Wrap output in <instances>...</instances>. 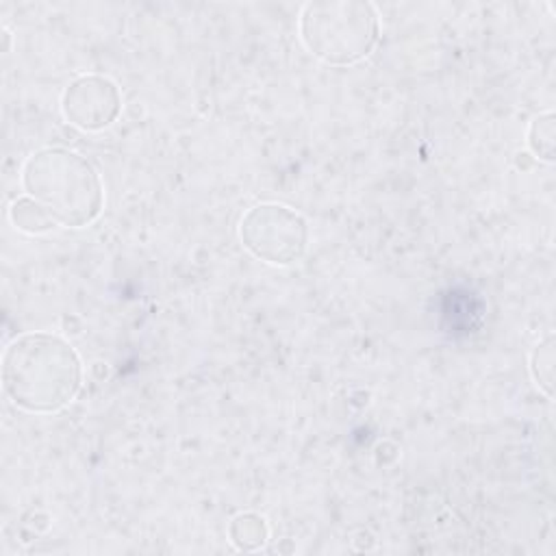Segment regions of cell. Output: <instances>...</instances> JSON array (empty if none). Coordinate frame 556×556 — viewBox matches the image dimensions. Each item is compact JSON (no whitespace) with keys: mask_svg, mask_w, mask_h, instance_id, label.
I'll return each instance as SVG.
<instances>
[{"mask_svg":"<svg viewBox=\"0 0 556 556\" xmlns=\"http://www.w3.org/2000/svg\"><path fill=\"white\" fill-rule=\"evenodd\" d=\"M80 384V356L56 334H20L2 354V389L22 410L56 413L76 397Z\"/></svg>","mask_w":556,"mask_h":556,"instance_id":"cell-1","label":"cell"},{"mask_svg":"<svg viewBox=\"0 0 556 556\" xmlns=\"http://www.w3.org/2000/svg\"><path fill=\"white\" fill-rule=\"evenodd\" d=\"M63 117L80 130H102L111 126L122 111L119 87L100 74L74 78L61 96Z\"/></svg>","mask_w":556,"mask_h":556,"instance_id":"cell-5","label":"cell"},{"mask_svg":"<svg viewBox=\"0 0 556 556\" xmlns=\"http://www.w3.org/2000/svg\"><path fill=\"white\" fill-rule=\"evenodd\" d=\"M378 35V11L365 0H319L300 13L302 43L328 65L345 67L369 56Z\"/></svg>","mask_w":556,"mask_h":556,"instance_id":"cell-3","label":"cell"},{"mask_svg":"<svg viewBox=\"0 0 556 556\" xmlns=\"http://www.w3.org/2000/svg\"><path fill=\"white\" fill-rule=\"evenodd\" d=\"M22 187L61 226L91 224L104 206V189L96 167L67 148H43L22 167Z\"/></svg>","mask_w":556,"mask_h":556,"instance_id":"cell-2","label":"cell"},{"mask_svg":"<svg viewBox=\"0 0 556 556\" xmlns=\"http://www.w3.org/2000/svg\"><path fill=\"white\" fill-rule=\"evenodd\" d=\"M526 141L536 159L552 163L556 154V115L552 111L536 115L528 126Z\"/></svg>","mask_w":556,"mask_h":556,"instance_id":"cell-8","label":"cell"},{"mask_svg":"<svg viewBox=\"0 0 556 556\" xmlns=\"http://www.w3.org/2000/svg\"><path fill=\"white\" fill-rule=\"evenodd\" d=\"M554 363H556V348H554V334L549 332L543 341L536 343L530 356V374L536 387L547 397L554 395Z\"/></svg>","mask_w":556,"mask_h":556,"instance_id":"cell-9","label":"cell"},{"mask_svg":"<svg viewBox=\"0 0 556 556\" xmlns=\"http://www.w3.org/2000/svg\"><path fill=\"white\" fill-rule=\"evenodd\" d=\"M243 248L271 265H291L302 258L308 241L306 219L276 202L252 206L239 224Z\"/></svg>","mask_w":556,"mask_h":556,"instance_id":"cell-4","label":"cell"},{"mask_svg":"<svg viewBox=\"0 0 556 556\" xmlns=\"http://www.w3.org/2000/svg\"><path fill=\"white\" fill-rule=\"evenodd\" d=\"M228 536L232 541V545L237 549L243 552H252L265 545L267 536H269V528L265 523V519L256 513H241L237 517H232L230 528H228Z\"/></svg>","mask_w":556,"mask_h":556,"instance_id":"cell-7","label":"cell"},{"mask_svg":"<svg viewBox=\"0 0 556 556\" xmlns=\"http://www.w3.org/2000/svg\"><path fill=\"white\" fill-rule=\"evenodd\" d=\"M9 219L17 230L28 232V235L48 232L50 228L56 226L54 217L30 195L13 200V204L9 206Z\"/></svg>","mask_w":556,"mask_h":556,"instance_id":"cell-6","label":"cell"}]
</instances>
